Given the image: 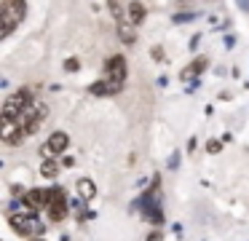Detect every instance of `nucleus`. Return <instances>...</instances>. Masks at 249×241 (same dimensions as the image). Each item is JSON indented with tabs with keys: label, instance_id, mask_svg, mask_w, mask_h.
Here are the masks:
<instances>
[{
	"label": "nucleus",
	"instance_id": "9b49d317",
	"mask_svg": "<svg viewBox=\"0 0 249 241\" xmlns=\"http://www.w3.org/2000/svg\"><path fill=\"white\" fill-rule=\"evenodd\" d=\"M78 196H81L83 201H91V198L97 196V185H94L91 180H78Z\"/></svg>",
	"mask_w": 249,
	"mask_h": 241
},
{
	"label": "nucleus",
	"instance_id": "7ed1b4c3",
	"mask_svg": "<svg viewBox=\"0 0 249 241\" xmlns=\"http://www.w3.org/2000/svg\"><path fill=\"white\" fill-rule=\"evenodd\" d=\"M11 228L17 230L19 236H30V239H38L43 233V222H40L35 214H11Z\"/></svg>",
	"mask_w": 249,
	"mask_h": 241
},
{
	"label": "nucleus",
	"instance_id": "2eb2a0df",
	"mask_svg": "<svg viewBox=\"0 0 249 241\" xmlns=\"http://www.w3.org/2000/svg\"><path fill=\"white\" fill-rule=\"evenodd\" d=\"M78 67H81V62H78V59H67V62H65V70H67V73H75Z\"/></svg>",
	"mask_w": 249,
	"mask_h": 241
},
{
	"label": "nucleus",
	"instance_id": "9d476101",
	"mask_svg": "<svg viewBox=\"0 0 249 241\" xmlns=\"http://www.w3.org/2000/svg\"><path fill=\"white\" fill-rule=\"evenodd\" d=\"M126 14H129V24H142V19H145V3H140V0H134V3H129V8H126Z\"/></svg>",
	"mask_w": 249,
	"mask_h": 241
},
{
	"label": "nucleus",
	"instance_id": "1a4fd4ad",
	"mask_svg": "<svg viewBox=\"0 0 249 241\" xmlns=\"http://www.w3.org/2000/svg\"><path fill=\"white\" fill-rule=\"evenodd\" d=\"M121 89H124V83H115V80L105 78V80H97V83L91 86V94H97V96H113V94H118Z\"/></svg>",
	"mask_w": 249,
	"mask_h": 241
},
{
	"label": "nucleus",
	"instance_id": "dca6fc26",
	"mask_svg": "<svg viewBox=\"0 0 249 241\" xmlns=\"http://www.w3.org/2000/svg\"><path fill=\"white\" fill-rule=\"evenodd\" d=\"M206 150H209V153H217V150H220V142H214V139L206 142Z\"/></svg>",
	"mask_w": 249,
	"mask_h": 241
},
{
	"label": "nucleus",
	"instance_id": "20e7f679",
	"mask_svg": "<svg viewBox=\"0 0 249 241\" xmlns=\"http://www.w3.org/2000/svg\"><path fill=\"white\" fill-rule=\"evenodd\" d=\"M49 220L51 222H59V220H65V214H67V196H65V190L62 187H54L51 190V204H49Z\"/></svg>",
	"mask_w": 249,
	"mask_h": 241
},
{
	"label": "nucleus",
	"instance_id": "4468645a",
	"mask_svg": "<svg viewBox=\"0 0 249 241\" xmlns=\"http://www.w3.org/2000/svg\"><path fill=\"white\" fill-rule=\"evenodd\" d=\"M204 67H206V56H198L196 62H190V64H188V73H185V75H190V73L198 75V73H204Z\"/></svg>",
	"mask_w": 249,
	"mask_h": 241
},
{
	"label": "nucleus",
	"instance_id": "f3484780",
	"mask_svg": "<svg viewBox=\"0 0 249 241\" xmlns=\"http://www.w3.org/2000/svg\"><path fill=\"white\" fill-rule=\"evenodd\" d=\"M3 5H24V0H3Z\"/></svg>",
	"mask_w": 249,
	"mask_h": 241
},
{
	"label": "nucleus",
	"instance_id": "423d86ee",
	"mask_svg": "<svg viewBox=\"0 0 249 241\" xmlns=\"http://www.w3.org/2000/svg\"><path fill=\"white\" fill-rule=\"evenodd\" d=\"M105 73H107L110 80H115V83H124V80H126V59L121 56V54L110 56L107 62H105Z\"/></svg>",
	"mask_w": 249,
	"mask_h": 241
},
{
	"label": "nucleus",
	"instance_id": "39448f33",
	"mask_svg": "<svg viewBox=\"0 0 249 241\" xmlns=\"http://www.w3.org/2000/svg\"><path fill=\"white\" fill-rule=\"evenodd\" d=\"M24 19V5H3V37L11 35L14 27Z\"/></svg>",
	"mask_w": 249,
	"mask_h": 241
},
{
	"label": "nucleus",
	"instance_id": "0eeeda50",
	"mask_svg": "<svg viewBox=\"0 0 249 241\" xmlns=\"http://www.w3.org/2000/svg\"><path fill=\"white\" fill-rule=\"evenodd\" d=\"M67 145H70V137H67L65 131H54L49 139H46V153L49 155H59L67 150Z\"/></svg>",
	"mask_w": 249,
	"mask_h": 241
},
{
	"label": "nucleus",
	"instance_id": "6e6552de",
	"mask_svg": "<svg viewBox=\"0 0 249 241\" xmlns=\"http://www.w3.org/2000/svg\"><path fill=\"white\" fill-rule=\"evenodd\" d=\"M24 204H27L30 209H49L51 190H30L27 196H24Z\"/></svg>",
	"mask_w": 249,
	"mask_h": 241
},
{
	"label": "nucleus",
	"instance_id": "f257e3e1",
	"mask_svg": "<svg viewBox=\"0 0 249 241\" xmlns=\"http://www.w3.org/2000/svg\"><path fill=\"white\" fill-rule=\"evenodd\" d=\"M30 99H33V91L30 89H19L17 94L8 96L6 105H3V123H17L30 110Z\"/></svg>",
	"mask_w": 249,
	"mask_h": 241
},
{
	"label": "nucleus",
	"instance_id": "f8f14e48",
	"mask_svg": "<svg viewBox=\"0 0 249 241\" xmlns=\"http://www.w3.org/2000/svg\"><path fill=\"white\" fill-rule=\"evenodd\" d=\"M118 35H121V40H124V43H134L137 40L134 27H129L126 21H121V24H118Z\"/></svg>",
	"mask_w": 249,
	"mask_h": 241
},
{
	"label": "nucleus",
	"instance_id": "f03ea898",
	"mask_svg": "<svg viewBox=\"0 0 249 241\" xmlns=\"http://www.w3.org/2000/svg\"><path fill=\"white\" fill-rule=\"evenodd\" d=\"M46 118H49V107H46V105H38V107H30V110L17 121V126H19V131H22L24 137H30V134H35L40 126H43Z\"/></svg>",
	"mask_w": 249,
	"mask_h": 241
},
{
	"label": "nucleus",
	"instance_id": "ddd939ff",
	"mask_svg": "<svg viewBox=\"0 0 249 241\" xmlns=\"http://www.w3.org/2000/svg\"><path fill=\"white\" fill-rule=\"evenodd\" d=\"M40 171H43V177H56V171H59V166H56L54 155H49V158L40 164Z\"/></svg>",
	"mask_w": 249,
	"mask_h": 241
}]
</instances>
